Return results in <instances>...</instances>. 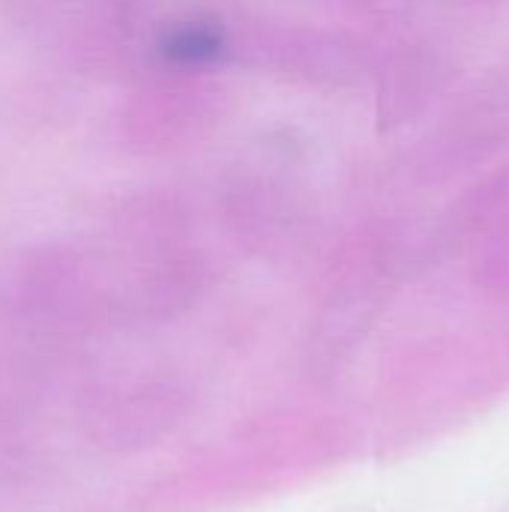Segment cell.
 <instances>
[{"instance_id":"obj_1","label":"cell","mask_w":509,"mask_h":512,"mask_svg":"<svg viewBox=\"0 0 509 512\" xmlns=\"http://www.w3.org/2000/svg\"><path fill=\"white\" fill-rule=\"evenodd\" d=\"M225 51V33L207 21H189L171 27L159 39V54L177 66H204L213 63Z\"/></svg>"}]
</instances>
